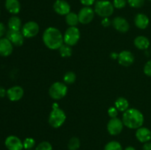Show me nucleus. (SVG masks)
<instances>
[{
	"label": "nucleus",
	"mask_w": 151,
	"mask_h": 150,
	"mask_svg": "<svg viewBox=\"0 0 151 150\" xmlns=\"http://www.w3.org/2000/svg\"><path fill=\"white\" fill-rule=\"evenodd\" d=\"M43 42L48 49L57 50L64 44L63 35L58 28L50 26L44 30L42 35Z\"/></svg>",
	"instance_id": "f257e3e1"
},
{
	"label": "nucleus",
	"mask_w": 151,
	"mask_h": 150,
	"mask_svg": "<svg viewBox=\"0 0 151 150\" xmlns=\"http://www.w3.org/2000/svg\"><path fill=\"white\" fill-rule=\"evenodd\" d=\"M122 121L124 126L131 129H137L144 124V116L140 110L136 108H128L122 115Z\"/></svg>",
	"instance_id": "f03ea898"
},
{
	"label": "nucleus",
	"mask_w": 151,
	"mask_h": 150,
	"mask_svg": "<svg viewBox=\"0 0 151 150\" xmlns=\"http://www.w3.org/2000/svg\"><path fill=\"white\" fill-rule=\"evenodd\" d=\"M94 12L99 16L103 18H109L114 11L113 3L109 0H98L94 4Z\"/></svg>",
	"instance_id": "7ed1b4c3"
},
{
	"label": "nucleus",
	"mask_w": 151,
	"mask_h": 150,
	"mask_svg": "<svg viewBox=\"0 0 151 150\" xmlns=\"http://www.w3.org/2000/svg\"><path fill=\"white\" fill-rule=\"evenodd\" d=\"M66 116L65 112L60 107L52 108L49 116L48 122L50 126L53 128L60 127L66 121Z\"/></svg>",
	"instance_id": "20e7f679"
},
{
	"label": "nucleus",
	"mask_w": 151,
	"mask_h": 150,
	"mask_svg": "<svg viewBox=\"0 0 151 150\" xmlns=\"http://www.w3.org/2000/svg\"><path fill=\"white\" fill-rule=\"evenodd\" d=\"M68 93V88L64 82H55L52 84L49 89V94L54 100H60L64 98Z\"/></svg>",
	"instance_id": "39448f33"
},
{
	"label": "nucleus",
	"mask_w": 151,
	"mask_h": 150,
	"mask_svg": "<svg viewBox=\"0 0 151 150\" xmlns=\"http://www.w3.org/2000/svg\"><path fill=\"white\" fill-rule=\"evenodd\" d=\"M81 38V32L76 26H69L63 35V42L70 46L76 45Z\"/></svg>",
	"instance_id": "423d86ee"
},
{
	"label": "nucleus",
	"mask_w": 151,
	"mask_h": 150,
	"mask_svg": "<svg viewBox=\"0 0 151 150\" xmlns=\"http://www.w3.org/2000/svg\"><path fill=\"white\" fill-rule=\"evenodd\" d=\"M39 29V25L38 24V23L33 21H30L25 23L22 26L21 32L23 34L24 38H31L38 35Z\"/></svg>",
	"instance_id": "0eeeda50"
},
{
	"label": "nucleus",
	"mask_w": 151,
	"mask_h": 150,
	"mask_svg": "<svg viewBox=\"0 0 151 150\" xmlns=\"http://www.w3.org/2000/svg\"><path fill=\"white\" fill-rule=\"evenodd\" d=\"M124 124L123 122L121 119L116 118H113L109 120L107 124V130L108 132L111 135L116 136V135H119L123 130Z\"/></svg>",
	"instance_id": "6e6552de"
},
{
	"label": "nucleus",
	"mask_w": 151,
	"mask_h": 150,
	"mask_svg": "<svg viewBox=\"0 0 151 150\" xmlns=\"http://www.w3.org/2000/svg\"><path fill=\"white\" fill-rule=\"evenodd\" d=\"M94 10L91 7H83L78 13L79 22L82 24H88L91 23L94 18Z\"/></svg>",
	"instance_id": "1a4fd4ad"
},
{
	"label": "nucleus",
	"mask_w": 151,
	"mask_h": 150,
	"mask_svg": "<svg viewBox=\"0 0 151 150\" xmlns=\"http://www.w3.org/2000/svg\"><path fill=\"white\" fill-rule=\"evenodd\" d=\"M6 38L12 43L13 46H21L23 45L24 41V37L21 31H15L9 29L6 32Z\"/></svg>",
	"instance_id": "9d476101"
},
{
	"label": "nucleus",
	"mask_w": 151,
	"mask_h": 150,
	"mask_svg": "<svg viewBox=\"0 0 151 150\" xmlns=\"http://www.w3.org/2000/svg\"><path fill=\"white\" fill-rule=\"evenodd\" d=\"M6 148L8 150H22L24 149L22 140L15 135H10L4 141Z\"/></svg>",
	"instance_id": "9b49d317"
},
{
	"label": "nucleus",
	"mask_w": 151,
	"mask_h": 150,
	"mask_svg": "<svg viewBox=\"0 0 151 150\" xmlns=\"http://www.w3.org/2000/svg\"><path fill=\"white\" fill-rule=\"evenodd\" d=\"M118 62L119 64L125 67L131 66L135 60L134 54L128 50H123L118 54Z\"/></svg>",
	"instance_id": "f8f14e48"
},
{
	"label": "nucleus",
	"mask_w": 151,
	"mask_h": 150,
	"mask_svg": "<svg viewBox=\"0 0 151 150\" xmlns=\"http://www.w3.org/2000/svg\"><path fill=\"white\" fill-rule=\"evenodd\" d=\"M112 25L116 31L122 33H125L130 29V24L128 21L123 17L116 16L112 20Z\"/></svg>",
	"instance_id": "ddd939ff"
},
{
	"label": "nucleus",
	"mask_w": 151,
	"mask_h": 150,
	"mask_svg": "<svg viewBox=\"0 0 151 150\" xmlns=\"http://www.w3.org/2000/svg\"><path fill=\"white\" fill-rule=\"evenodd\" d=\"M53 9L57 14L60 16H66L70 13V4L65 0H56L53 4Z\"/></svg>",
	"instance_id": "4468645a"
},
{
	"label": "nucleus",
	"mask_w": 151,
	"mask_h": 150,
	"mask_svg": "<svg viewBox=\"0 0 151 150\" xmlns=\"http://www.w3.org/2000/svg\"><path fill=\"white\" fill-rule=\"evenodd\" d=\"M7 96L12 101H17L22 99L24 96V89L21 86L15 85L7 91Z\"/></svg>",
	"instance_id": "2eb2a0df"
},
{
	"label": "nucleus",
	"mask_w": 151,
	"mask_h": 150,
	"mask_svg": "<svg viewBox=\"0 0 151 150\" xmlns=\"http://www.w3.org/2000/svg\"><path fill=\"white\" fill-rule=\"evenodd\" d=\"M135 136L136 138L138 140V141H139L140 143H142V144H145V143L150 141L151 131L148 128L141 126V127L138 128L137 129Z\"/></svg>",
	"instance_id": "dca6fc26"
},
{
	"label": "nucleus",
	"mask_w": 151,
	"mask_h": 150,
	"mask_svg": "<svg viewBox=\"0 0 151 150\" xmlns=\"http://www.w3.org/2000/svg\"><path fill=\"white\" fill-rule=\"evenodd\" d=\"M13 45L7 38H0V55L7 57L13 51Z\"/></svg>",
	"instance_id": "f3484780"
},
{
	"label": "nucleus",
	"mask_w": 151,
	"mask_h": 150,
	"mask_svg": "<svg viewBox=\"0 0 151 150\" xmlns=\"http://www.w3.org/2000/svg\"><path fill=\"white\" fill-rule=\"evenodd\" d=\"M150 20L147 15L144 13H138L134 18V24L137 28L140 29H145L148 26Z\"/></svg>",
	"instance_id": "a211bd4d"
},
{
	"label": "nucleus",
	"mask_w": 151,
	"mask_h": 150,
	"mask_svg": "<svg viewBox=\"0 0 151 150\" xmlns=\"http://www.w3.org/2000/svg\"><path fill=\"white\" fill-rule=\"evenodd\" d=\"M5 7L9 13L16 15L20 12L21 4L19 0H6Z\"/></svg>",
	"instance_id": "6ab92c4d"
},
{
	"label": "nucleus",
	"mask_w": 151,
	"mask_h": 150,
	"mask_svg": "<svg viewBox=\"0 0 151 150\" xmlns=\"http://www.w3.org/2000/svg\"><path fill=\"white\" fill-rule=\"evenodd\" d=\"M134 46L137 47L138 49L140 50H145L149 48L150 45V41L148 38L143 35H139L135 38L134 41Z\"/></svg>",
	"instance_id": "aec40b11"
},
{
	"label": "nucleus",
	"mask_w": 151,
	"mask_h": 150,
	"mask_svg": "<svg viewBox=\"0 0 151 150\" xmlns=\"http://www.w3.org/2000/svg\"><path fill=\"white\" fill-rule=\"evenodd\" d=\"M8 27L10 30L21 31L22 29V21L20 18L16 16H13L9 19Z\"/></svg>",
	"instance_id": "412c9836"
},
{
	"label": "nucleus",
	"mask_w": 151,
	"mask_h": 150,
	"mask_svg": "<svg viewBox=\"0 0 151 150\" xmlns=\"http://www.w3.org/2000/svg\"><path fill=\"white\" fill-rule=\"evenodd\" d=\"M115 107L118 110V111L125 112L129 108V101L128 99L124 97H119L115 101Z\"/></svg>",
	"instance_id": "4be33fe9"
},
{
	"label": "nucleus",
	"mask_w": 151,
	"mask_h": 150,
	"mask_svg": "<svg viewBox=\"0 0 151 150\" xmlns=\"http://www.w3.org/2000/svg\"><path fill=\"white\" fill-rule=\"evenodd\" d=\"M66 24L69 25V26H76L79 22V19H78V15L76 14L73 12H70L68 13L65 18Z\"/></svg>",
	"instance_id": "5701e85b"
},
{
	"label": "nucleus",
	"mask_w": 151,
	"mask_h": 150,
	"mask_svg": "<svg viewBox=\"0 0 151 150\" xmlns=\"http://www.w3.org/2000/svg\"><path fill=\"white\" fill-rule=\"evenodd\" d=\"M59 54L62 57H69L72 54V46L63 44L60 48L58 49Z\"/></svg>",
	"instance_id": "b1692460"
},
{
	"label": "nucleus",
	"mask_w": 151,
	"mask_h": 150,
	"mask_svg": "<svg viewBox=\"0 0 151 150\" xmlns=\"http://www.w3.org/2000/svg\"><path fill=\"white\" fill-rule=\"evenodd\" d=\"M81 146V141L78 137H72L68 142L67 147L69 150H78Z\"/></svg>",
	"instance_id": "393cba45"
},
{
	"label": "nucleus",
	"mask_w": 151,
	"mask_h": 150,
	"mask_svg": "<svg viewBox=\"0 0 151 150\" xmlns=\"http://www.w3.org/2000/svg\"><path fill=\"white\" fill-rule=\"evenodd\" d=\"M104 150H123V149L120 143L116 141H111L106 144Z\"/></svg>",
	"instance_id": "a878e982"
},
{
	"label": "nucleus",
	"mask_w": 151,
	"mask_h": 150,
	"mask_svg": "<svg viewBox=\"0 0 151 150\" xmlns=\"http://www.w3.org/2000/svg\"><path fill=\"white\" fill-rule=\"evenodd\" d=\"M76 74L73 71H68L63 75V82L65 84H72L76 80Z\"/></svg>",
	"instance_id": "bb28decb"
},
{
	"label": "nucleus",
	"mask_w": 151,
	"mask_h": 150,
	"mask_svg": "<svg viewBox=\"0 0 151 150\" xmlns=\"http://www.w3.org/2000/svg\"><path fill=\"white\" fill-rule=\"evenodd\" d=\"M24 149L25 150H30L35 147V141L32 138H26L23 141Z\"/></svg>",
	"instance_id": "cd10ccee"
},
{
	"label": "nucleus",
	"mask_w": 151,
	"mask_h": 150,
	"mask_svg": "<svg viewBox=\"0 0 151 150\" xmlns=\"http://www.w3.org/2000/svg\"><path fill=\"white\" fill-rule=\"evenodd\" d=\"M35 150H53L52 146L48 141H42L35 147Z\"/></svg>",
	"instance_id": "c85d7f7f"
},
{
	"label": "nucleus",
	"mask_w": 151,
	"mask_h": 150,
	"mask_svg": "<svg viewBox=\"0 0 151 150\" xmlns=\"http://www.w3.org/2000/svg\"><path fill=\"white\" fill-rule=\"evenodd\" d=\"M145 0H127L129 5L134 8H139L142 7L145 4Z\"/></svg>",
	"instance_id": "c756f323"
},
{
	"label": "nucleus",
	"mask_w": 151,
	"mask_h": 150,
	"mask_svg": "<svg viewBox=\"0 0 151 150\" xmlns=\"http://www.w3.org/2000/svg\"><path fill=\"white\" fill-rule=\"evenodd\" d=\"M112 3H113L114 8L122 9L126 6L128 1L127 0H114Z\"/></svg>",
	"instance_id": "7c9ffc66"
},
{
	"label": "nucleus",
	"mask_w": 151,
	"mask_h": 150,
	"mask_svg": "<svg viewBox=\"0 0 151 150\" xmlns=\"http://www.w3.org/2000/svg\"><path fill=\"white\" fill-rule=\"evenodd\" d=\"M108 114L110 116L111 119L113 118H116L118 115V110L115 107H109L108 110Z\"/></svg>",
	"instance_id": "2f4dec72"
},
{
	"label": "nucleus",
	"mask_w": 151,
	"mask_h": 150,
	"mask_svg": "<svg viewBox=\"0 0 151 150\" xmlns=\"http://www.w3.org/2000/svg\"><path fill=\"white\" fill-rule=\"evenodd\" d=\"M144 73L147 76H151V60H148L144 66Z\"/></svg>",
	"instance_id": "473e14b6"
},
{
	"label": "nucleus",
	"mask_w": 151,
	"mask_h": 150,
	"mask_svg": "<svg viewBox=\"0 0 151 150\" xmlns=\"http://www.w3.org/2000/svg\"><path fill=\"white\" fill-rule=\"evenodd\" d=\"M80 1L84 7H91L96 2L95 0H80Z\"/></svg>",
	"instance_id": "72a5a7b5"
},
{
	"label": "nucleus",
	"mask_w": 151,
	"mask_h": 150,
	"mask_svg": "<svg viewBox=\"0 0 151 150\" xmlns=\"http://www.w3.org/2000/svg\"><path fill=\"white\" fill-rule=\"evenodd\" d=\"M101 24L104 27H109L111 24H112V21H111L109 18H103L101 21Z\"/></svg>",
	"instance_id": "f704fd0d"
},
{
	"label": "nucleus",
	"mask_w": 151,
	"mask_h": 150,
	"mask_svg": "<svg viewBox=\"0 0 151 150\" xmlns=\"http://www.w3.org/2000/svg\"><path fill=\"white\" fill-rule=\"evenodd\" d=\"M6 32H6L5 26H4V24L0 22V38H1V37H2Z\"/></svg>",
	"instance_id": "c9c22d12"
},
{
	"label": "nucleus",
	"mask_w": 151,
	"mask_h": 150,
	"mask_svg": "<svg viewBox=\"0 0 151 150\" xmlns=\"http://www.w3.org/2000/svg\"><path fill=\"white\" fill-rule=\"evenodd\" d=\"M142 150H151V141L143 144Z\"/></svg>",
	"instance_id": "e433bc0d"
},
{
	"label": "nucleus",
	"mask_w": 151,
	"mask_h": 150,
	"mask_svg": "<svg viewBox=\"0 0 151 150\" xmlns=\"http://www.w3.org/2000/svg\"><path fill=\"white\" fill-rule=\"evenodd\" d=\"M6 95H7V91L2 87H0V97L2 98V97L5 96Z\"/></svg>",
	"instance_id": "4c0bfd02"
},
{
	"label": "nucleus",
	"mask_w": 151,
	"mask_h": 150,
	"mask_svg": "<svg viewBox=\"0 0 151 150\" xmlns=\"http://www.w3.org/2000/svg\"><path fill=\"white\" fill-rule=\"evenodd\" d=\"M124 150H137V149H136L134 146H128L125 147V148L124 149Z\"/></svg>",
	"instance_id": "58836bf2"
},
{
	"label": "nucleus",
	"mask_w": 151,
	"mask_h": 150,
	"mask_svg": "<svg viewBox=\"0 0 151 150\" xmlns=\"http://www.w3.org/2000/svg\"><path fill=\"white\" fill-rule=\"evenodd\" d=\"M149 1H151V0H149Z\"/></svg>",
	"instance_id": "ea45409f"
},
{
	"label": "nucleus",
	"mask_w": 151,
	"mask_h": 150,
	"mask_svg": "<svg viewBox=\"0 0 151 150\" xmlns=\"http://www.w3.org/2000/svg\"><path fill=\"white\" fill-rule=\"evenodd\" d=\"M30 150H33V149H30Z\"/></svg>",
	"instance_id": "a19ab883"
}]
</instances>
